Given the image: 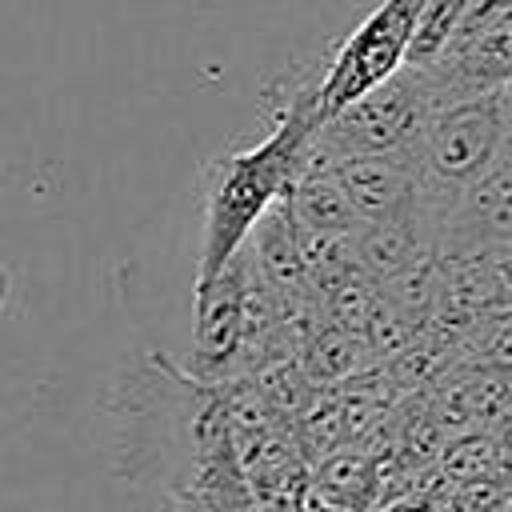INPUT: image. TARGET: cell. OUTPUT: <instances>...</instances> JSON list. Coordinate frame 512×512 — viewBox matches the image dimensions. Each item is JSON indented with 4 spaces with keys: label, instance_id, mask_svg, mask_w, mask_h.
Masks as SVG:
<instances>
[{
    "label": "cell",
    "instance_id": "9",
    "mask_svg": "<svg viewBox=\"0 0 512 512\" xmlns=\"http://www.w3.org/2000/svg\"><path fill=\"white\" fill-rule=\"evenodd\" d=\"M500 156L512 160V88H504V128H500Z\"/></svg>",
    "mask_w": 512,
    "mask_h": 512
},
{
    "label": "cell",
    "instance_id": "2",
    "mask_svg": "<svg viewBox=\"0 0 512 512\" xmlns=\"http://www.w3.org/2000/svg\"><path fill=\"white\" fill-rule=\"evenodd\" d=\"M500 128H504V88L460 96L436 104L408 144L416 164V216L412 228L424 248L436 252V236L444 228L448 208L456 196L496 164L500 156Z\"/></svg>",
    "mask_w": 512,
    "mask_h": 512
},
{
    "label": "cell",
    "instance_id": "6",
    "mask_svg": "<svg viewBox=\"0 0 512 512\" xmlns=\"http://www.w3.org/2000/svg\"><path fill=\"white\" fill-rule=\"evenodd\" d=\"M328 168L364 224H412V216H416V164H412L408 148L340 156Z\"/></svg>",
    "mask_w": 512,
    "mask_h": 512
},
{
    "label": "cell",
    "instance_id": "3",
    "mask_svg": "<svg viewBox=\"0 0 512 512\" xmlns=\"http://www.w3.org/2000/svg\"><path fill=\"white\" fill-rule=\"evenodd\" d=\"M420 8L424 0H380L344 32L332 60L312 76V108L320 120L404 68Z\"/></svg>",
    "mask_w": 512,
    "mask_h": 512
},
{
    "label": "cell",
    "instance_id": "10",
    "mask_svg": "<svg viewBox=\"0 0 512 512\" xmlns=\"http://www.w3.org/2000/svg\"><path fill=\"white\" fill-rule=\"evenodd\" d=\"M8 300H12V272H8V264L0 260V316H4Z\"/></svg>",
    "mask_w": 512,
    "mask_h": 512
},
{
    "label": "cell",
    "instance_id": "7",
    "mask_svg": "<svg viewBox=\"0 0 512 512\" xmlns=\"http://www.w3.org/2000/svg\"><path fill=\"white\" fill-rule=\"evenodd\" d=\"M288 212L300 228L312 232H332V236H356V228L364 224L356 216V208L348 204L344 188L336 184L332 168L324 160H308L304 172L292 180L288 188Z\"/></svg>",
    "mask_w": 512,
    "mask_h": 512
},
{
    "label": "cell",
    "instance_id": "11",
    "mask_svg": "<svg viewBox=\"0 0 512 512\" xmlns=\"http://www.w3.org/2000/svg\"><path fill=\"white\" fill-rule=\"evenodd\" d=\"M508 88H512V80H508Z\"/></svg>",
    "mask_w": 512,
    "mask_h": 512
},
{
    "label": "cell",
    "instance_id": "1",
    "mask_svg": "<svg viewBox=\"0 0 512 512\" xmlns=\"http://www.w3.org/2000/svg\"><path fill=\"white\" fill-rule=\"evenodd\" d=\"M316 128L320 116L312 108V80L292 84L288 92L284 84H276L268 132L256 144L232 148L204 164V236L196 260V300L208 296V288L244 248L260 216L304 172Z\"/></svg>",
    "mask_w": 512,
    "mask_h": 512
},
{
    "label": "cell",
    "instance_id": "4",
    "mask_svg": "<svg viewBox=\"0 0 512 512\" xmlns=\"http://www.w3.org/2000/svg\"><path fill=\"white\" fill-rule=\"evenodd\" d=\"M432 108H436V96H432L424 68L404 64L396 76H388L384 84H376L360 100H352L340 112H332L328 120H320L312 148H308V160L332 164L340 156L408 148L416 140V132L424 128Z\"/></svg>",
    "mask_w": 512,
    "mask_h": 512
},
{
    "label": "cell",
    "instance_id": "5",
    "mask_svg": "<svg viewBox=\"0 0 512 512\" xmlns=\"http://www.w3.org/2000/svg\"><path fill=\"white\" fill-rule=\"evenodd\" d=\"M512 248V160L496 156L448 208L436 236V252L448 256H488Z\"/></svg>",
    "mask_w": 512,
    "mask_h": 512
},
{
    "label": "cell",
    "instance_id": "8",
    "mask_svg": "<svg viewBox=\"0 0 512 512\" xmlns=\"http://www.w3.org/2000/svg\"><path fill=\"white\" fill-rule=\"evenodd\" d=\"M364 368V348L348 332H324L320 340L308 344V372L316 380H344Z\"/></svg>",
    "mask_w": 512,
    "mask_h": 512
}]
</instances>
